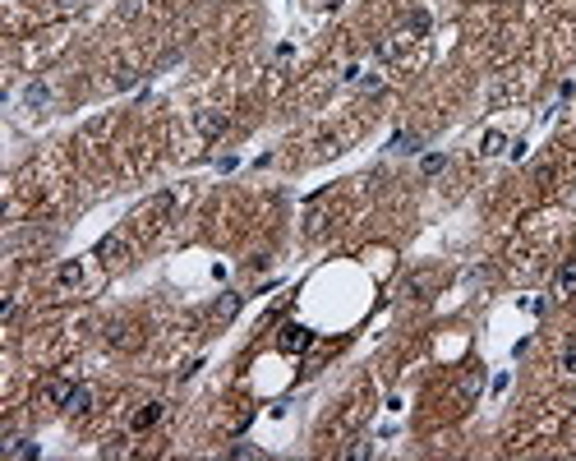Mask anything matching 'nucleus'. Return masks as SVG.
I'll return each instance as SVG.
<instances>
[{
    "label": "nucleus",
    "mask_w": 576,
    "mask_h": 461,
    "mask_svg": "<svg viewBox=\"0 0 576 461\" xmlns=\"http://www.w3.org/2000/svg\"><path fill=\"white\" fill-rule=\"evenodd\" d=\"M442 167H447V157H442V153H429L425 162H420V171H425V175H438Z\"/></svg>",
    "instance_id": "obj_13"
},
{
    "label": "nucleus",
    "mask_w": 576,
    "mask_h": 461,
    "mask_svg": "<svg viewBox=\"0 0 576 461\" xmlns=\"http://www.w3.org/2000/svg\"><path fill=\"white\" fill-rule=\"evenodd\" d=\"M162 411H167L162 401H143V406H138V411H134V420H129V429H134V433H148L152 425L162 420Z\"/></svg>",
    "instance_id": "obj_2"
},
{
    "label": "nucleus",
    "mask_w": 576,
    "mask_h": 461,
    "mask_svg": "<svg viewBox=\"0 0 576 461\" xmlns=\"http://www.w3.org/2000/svg\"><path fill=\"white\" fill-rule=\"evenodd\" d=\"M480 153H484V157H498V153H507V134H498V129H489V134L480 138Z\"/></svg>",
    "instance_id": "obj_8"
},
{
    "label": "nucleus",
    "mask_w": 576,
    "mask_h": 461,
    "mask_svg": "<svg viewBox=\"0 0 576 461\" xmlns=\"http://www.w3.org/2000/svg\"><path fill=\"white\" fill-rule=\"evenodd\" d=\"M406 32H410V37H425V32H429V14H425V10H410V14H406Z\"/></svg>",
    "instance_id": "obj_10"
},
{
    "label": "nucleus",
    "mask_w": 576,
    "mask_h": 461,
    "mask_svg": "<svg viewBox=\"0 0 576 461\" xmlns=\"http://www.w3.org/2000/svg\"><path fill=\"white\" fill-rule=\"evenodd\" d=\"M198 129H203L208 138L222 134V129H226V116H222V111H198Z\"/></svg>",
    "instance_id": "obj_7"
},
{
    "label": "nucleus",
    "mask_w": 576,
    "mask_h": 461,
    "mask_svg": "<svg viewBox=\"0 0 576 461\" xmlns=\"http://www.w3.org/2000/svg\"><path fill=\"white\" fill-rule=\"evenodd\" d=\"M65 411H70V415H88L92 411V387L74 383V387H70V397H65Z\"/></svg>",
    "instance_id": "obj_3"
},
{
    "label": "nucleus",
    "mask_w": 576,
    "mask_h": 461,
    "mask_svg": "<svg viewBox=\"0 0 576 461\" xmlns=\"http://www.w3.org/2000/svg\"><path fill=\"white\" fill-rule=\"evenodd\" d=\"M553 295H576V259H567L553 272Z\"/></svg>",
    "instance_id": "obj_4"
},
{
    "label": "nucleus",
    "mask_w": 576,
    "mask_h": 461,
    "mask_svg": "<svg viewBox=\"0 0 576 461\" xmlns=\"http://www.w3.org/2000/svg\"><path fill=\"white\" fill-rule=\"evenodd\" d=\"M392 153H420V134H396L392 138Z\"/></svg>",
    "instance_id": "obj_12"
},
{
    "label": "nucleus",
    "mask_w": 576,
    "mask_h": 461,
    "mask_svg": "<svg viewBox=\"0 0 576 461\" xmlns=\"http://www.w3.org/2000/svg\"><path fill=\"white\" fill-rule=\"evenodd\" d=\"M231 457H258V447H249V443H235V447H231Z\"/></svg>",
    "instance_id": "obj_16"
},
{
    "label": "nucleus",
    "mask_w": 576,
    "mask_h": 461,
    "mask_svg": "<svg viewBox=\"0 0 576 461\" xmlns=\"http://www.w3.org/2000/svg\"><path fill=\"white\" fill-rule=\"evenodd\" d=\"M56 281H61L65 291H70V286H78V281H83V263H78V259H65L61 268H56Z\"/></svg>",
    "instance_id": "obj_6"
},
{
    "label": "nucleus",
    "mask_w": 576,
    "mask_h": 461,
    "mask_svg": "<svg viewBox=\"0 0 576 461\" xmlns=\"http://www.w3.org/2000/svg\"><path fill=\"white\" fill-rule=\"evenodd\" d=\"M5 457H37V443H28V438H10V443H5Z\"/></svg>",
    "instance_id": "obj_11"
},
{
    "label": "nucleus",
    "mask_w": 576,
    "mask_h": 461,
    "mask_svg": "<svg viewBox=\"0 0 576 461\" xmlns=\"http://www.w3.org/2000/svg\"><path fill=\"white\" fill-rule=\"evenodd\" d=\"M323 5H328V10H337V5H341V0H323Z\"/></svg>",
    "instance_id": "obj_18"
},
{
    "label": "nucleus",
    "mask_w": 576,
    "mask_h": 461,
    "mask_svg": "<svg viewBox=\"0 0 576 461\" xmlns=\"http://www.w3.org/2000/svg\"><path fill=\"white\" fill-rule=\"evenodd\" d=\"M70 387H74V383H51V387H46V401H56V406H65V397H70Z\"/></svg>",
    "instance_id": "obj_14"
},
{
    "label": "nucleus",
    "mask_w": 576,
    "mask_h": 461,
    "mask_svg": "<svg viewBox=\"0 0 576 461\" xmlns=\"http://www.w3.org/2000/svg\"><path fill=\"white\" fill-rule=\"evenodd\" d=\"M46 102H51V88H46L42 78H37V83H28V88H23V107H28V111H42Z\"/></svg>",
    "instance_id": "obj_5"
},
{
    "label": "nucleus",
    "mask_w": 576,
    "mask_h": 461,
    "mask_svg": "<svg viewBox=\"0 0 576 461\" xmlns=\"http://www.w3.org/2000/svg\"><path fill=\"white\" fill-rule=\"evenodd\" d=\"M61 10H78V0H61Z\"/></svg>",
    "instance_id": "obj_17"
},
{
    "label": "nucleus",
    "mask_w": 576,
    "mask_h": 461,
    "mask_svg": "<svg viewBox=\"0 0 576 461\" xmlns=\"http://www.w3.org/2000/svg\"><path fill=\"white\" fill-rule=\"evenodd\" d=\"M240 300H244V295L226 291V295H222V300L213 305V314H217V319H235V309H240Z\"/></svg>",
    "instance_id": "obj_9"
},
{
    "label": "nucleus",
    "mask_w": 576,
    "mask_h": 461,
    "mask_svg": "<svg viewBox=\"0 0 576 461\" xmlns=\"http://www.w3.org/2000/svg\"><path fill=\"white\" fill-rule=\"evenodd\" d=\"M562 374H572V378H576V341L562 346Z\"/></svg>",
    "instance_id": "obj_15"
},
{
    "label": "nucleus",
    "mask_w": 576,
    "mask_h": 461,
    "mask_svg": "<svg viewBox=\"0 0 576 461\" xmlns=\"http://www.w3.org/2000/svg\"><path fill=\"white\" fill-rule=\"evenodd\" d=\"M309 341H314V332H309L304 323H281V332H277V351H281V355H300V351H309Z\"/></svg>",
    "instance_id": "obj_1"
}]
</instances>
